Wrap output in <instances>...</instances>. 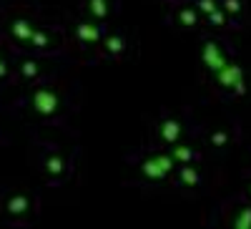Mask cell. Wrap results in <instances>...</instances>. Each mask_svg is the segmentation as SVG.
Returning <instances> with one entry per match:
<instances>
[{"label": "cell", "mask_w": 251, "mask_h": 229, "mask_svg": "<svg viewBox=\"0 0 251 229\" xmlns=\"http://www.w3.org/2000/svg\"><path fill=\"white\" fill-rule=\"evenodd\" d=\"M216 76V81L221 83V86H226V88H234L236 93H244L246 91V83H244V71L236 66V63H226L214 73Z\"/></svg>", "instance_id": "1"}, {"label": "cell", "mask_w": 251, "mask_h": 229, "mask_svg": "<svg viewBox=\"0 0 251 229\" xmlns=\"http://www.w3.org/2000/svg\"><path fill=\"white\" fill-rule=\"evenodd\" d=\"M171 169H174V156L169 154H156L143 164V174L149 179H163Z\"/></svg>", "instance_id": "2"}, {"label": "cell", "mask_w": 251, "mask_h": 229, "mask_svg": "<svg viewBox=\"0 0 251 229\" xmlns=\"http://www.w3.org/2000/svg\"><path fill=\"white\" fill-rule=\"evenodd\" d=\"M33 106H35V111H40V114H53V111L58 109V96H55L53 91H48V88H40V91H35V96H33Z\"/></svg>", "instance_id": "3"}, {"label": "cell", "mask_w": 251, "mask_h": 229, "mask_svg": "<svg viewBox=\"0 0 251 229\" xmlns=\"http://www.w3.org/2000/svg\"><path fill=\"white\" fill-rule=\"evenodd\" d=\"M203 63L211 68V73H216V71L226 63V56L219 51L216 43H206V46H203Z\"/></svg>", "instance_id": "4"}, {"label": "cell", "mask_w": 251, "mask_h": 229, "mask_svg": "<svg viewBox=\"0 0 251 229\" xmlns=\"http://www.w3.org/2000/svg\"><path fill=\"white\" fill-rule=\"evenodd\" d=\"M75 33H78V38L83 40V43H96V40L100 38L98 28H96V26H88V23L78 26V28H75Z\"/></svg>", "instance_id": "5"}, {"label": "cell", "mask_w": 251, "mask_h": 229, "mask_svg": "<svg viewBox=\"0 0 251 229\" xmlns=\"http://www.w3.org/2000/svg\"><path fill=\"white\" fill-rule=\"evenodd\" d=\"M178 134H181V129H178L176 121H166L163 126H161V136H163L166 141H171V143L178 139Z\"/></svg>", "instance_id": "6"}, {"label": "cell", "mask_w": 251, "mask_h": 229, "mask_svg": "<svg viewBox=\"0 0 251 229\" xmlns=\"http://www.w3.org/2000/svg\"><path fill=\"white\" fill-rule=\"evenodd\" d=\"M13 33H15L18 38H23V40H30V35H33V28L25 23V20H18V23L13 26Z\"/></svg>", "instance_id": "7"}, {"label": "cell", "mask_w": 251, "mask_h": 229, "mask_svg": "<svg viewBox=\"0 0 251 229\" xmlns=\"http://www.w3.org/2000/svg\"><path fill=\"white\" fill-rule=\"evenodd\" d=\"M181 179H183V184H188V186H196V184H199V172L191 169V166H183V169H181Z\"/></svg>", "instance_id": "8"}, {"label": "cell", "mask_w": 251, "mask_h": 229, "mask_svg": "<svg viewBox=\"0 0 251 229\" xmlns=\"http://www.w3.org/2000/svg\"><path fill=\"white\" fill-rule=\"evenodd\" d=\"M171 156H174V161H191L194 151H191V146H176L171 151Z\"/></svg>", "instance_id": "9"}, {"label": "cell", "mask_w": 251, "mask_h": 229, "mask_svg": "<svg viewBox=\"0 0 251 229\" xmlns=\"http://www.w3.org/2000/svg\"><path fill=\"white\" fill-rule=\"evenodd\" d=\"M91 13L96 15V18H106V0H91Z\"/></svg>", "instance_id": "10"}, {"label": "cell", "mask_w": 251, "mask_h": 229, "mask_svg": "<svg viewBox=\"0 0 251 229\" xmlns=\"http://www.w3.org/2000/svg\"><path fill=\"white\" fill-rule=\"evenodd\" d=\"M236 227H239V229H249V227H251V209H244V212L236 217Z\"/></svg>", "instance_id": "11"}, {"label": "cell", "mask_w": 251, "mask_h": 229, "mask_svg": "<svg viewBox=\"0 0 251 229\" xmlns=\"http://www.w3.org/2000/svg\"><path fill=\"white\" fill-rule=\"evenodd\" d=\"M181 23H183V26H194V23H196V13L188 10V8L181 10Z\"/></svg>", "instance_id": "12"}, {"label": "cell", "mask_w": 251, "mask_h": 229, "mask_svg": "<svg viewBox=\"0 0 251 229\" xmlns=\"http://www.w3.org/2000/svg\"><path fill=\"white\" fill-rule=\"evenodd\" d=\"M106 46H108V51H111V53H121V51H123L121 38H108V40H106Z\"/></svg>", "instance_id": "13"}, {"label": "cell", "mask_w": 251, "mask_h": 229, "mask_svg": "<svg viewBox=\"0 0 251 229\" xmlns=\"http://www.w3.org/2000/svg\"><path fill=\"white\" fill-rule=\"evenodd\" d=\"M208 18H211V23H214V26H221V23H224V13H221L219 8L208 13Z\"/></svg>", "instance_id": "14"}, {"label": "cell", "mask_w": 251, "mask_h": 229, "mask_svg": "<svg viewBox=\"0 0 251 229\" xmlns=\"http://www.w3.org/2000/svg\"><path fill=\"white\" fill-rule=\"evenodd\" d=\"M199 5H201V10H203V13H211V10H216V8H219V5L214 3V0H201Z\"/></svg>", "instance_id": "15"}, {"label": "cell", "mask_w": 251, "mask_h": 229, "mask_svg": "<svg viewBox=\"0 0 251 229\" xmlns=\"http://www.w3.org/2000/svg\"><path fill=\"white\" fill-rule=\"evenodd\" d=\"M224 8H226L228 13H239V10H241V8H239V0H226Z\"/></svg>", "instance_id": "16"}, {"label": "cell", "mask_w": 251, "mask_h": 229, "mask_svg": "<svg viewBox=\"0 0 251 229\" xmlns=\"http://www.w3.org/2000/svg\"><path fill=\"white\" fill-rule=\"evenodd\" d=\"M48 169H50L53 174H58V172H60V159H50V161H48Z\"/></svg>", "instance_id": "17"}, {"label": "cell", "mask_w": 251, "mask_h": 229, "mask_svg": "<svg viewBox=\"0 0 251 229\" xmlns=\"http://www.w3.org/2000/svg\"><path fill=\"white\" fill-rule=\"evenodd\" d=\"M30 38L35 40L38 46H46V35H43V33H35V30H33V35H30Z\"/></svg>", "instance_id": "18"}, {"label": "cell", "mask_w": 251, "mask_h": 229, "mask_svg": "<svg viewBox=\"0 0 251 229\" xmlns=\"http://www.w3.org/2000/svg\"><path fill=\"white\" fill-rule=\"evenodd\" d=\"M23 73H25V76H35V66H33V63H25V66H23Z\"/></svg>", "instance_id": "19"}, {"label": "cell", "mask_w": 251, "mask_h": 229, "mask_svg": "<svg viewBox=\"0 0 251 229\" xmlns=\"http://www.w3.org/2000/svg\"><path fill=\"white\" fill-rule=\"evenodd\" d=\"M5 73V68H3V63H0V76H3Z\"/></svg>", "instance_id": "20"}]
</instances>
